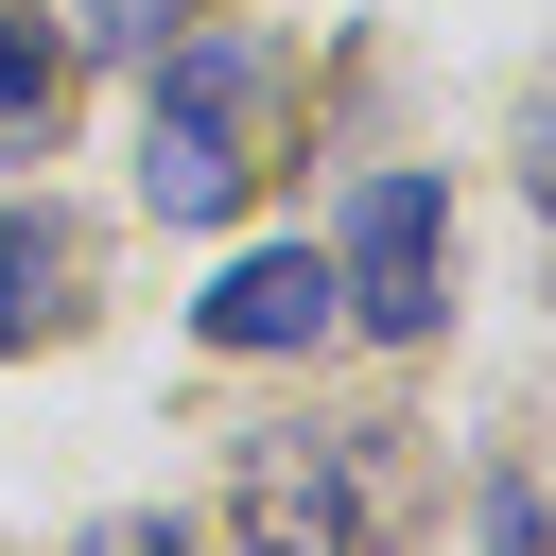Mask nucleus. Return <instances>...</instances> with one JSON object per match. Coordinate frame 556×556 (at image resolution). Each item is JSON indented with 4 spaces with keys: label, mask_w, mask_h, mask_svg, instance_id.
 Instances as JSON below:
<instances>
[{
    "label": "nucleus",
    "mask_w": 556,
    "mask_h": 556,
    "mask_svg": "<svg viewBox=\"0 0 556 556\" xmlns=\"http://www.w3.org/2000/svg\"><path fill=\"white\" fill-rule=\"evenodd\" d=\"M52 104H70V17L0 0V156H35V139H52Z\"/></svg>",
    "instance_id": "obj_6"
},
{
    "label": "nucleus",
    "mask_w": 556,
    "mask_h": 556,
    "mask_svg": "<svg viewBox=\"0 0 556 556\" xmlns=\"http://www.w3.org/2000/svg\"><path fill=\"white\" fill-rule=\"evenodd\" d=\"M243 122H261V70L243 52H174L156 70V139H139V191L174 208V226H208V208H243Z\"/></svg>",
    "instance_id": "obj_1"
},
{
    "label": "nucleus",
    "mask_w": 556,
    "mask_h": 556,
    "mask_svg": "<svg viewBox=\"0 0 556 556\" xmlns=\"http://www.w3.org/2000/svg\"><path fill=\"white\" fill-rule=\"evenodd\" d=\"M87 313V226L70 208H0V348H52Z\"/></svg>",
    "instance_id": "obj_5"
},
{
    "label": "nucleus",
    "mask_w": 556,
    "mask_h": 556,
    "mask_svg": "<svg viewBox=\"0 0 556 556\" xmlns=\"http://www.w3.org/2000/svg\"><path fill=\"white\" fill-rule=\"evenodd\" d=\"M504 156H521V191H539V208H556V70H539V87H521V122H504Z\"/></svg>",
    "instance_id": "obj_7"
},
{
    "label": "nucleus",
    "mask_w": 556,
    "mask_h": 556,
    "mask_svg": "<svg viewBox=\"0 0 556 556\" xmlns=\"http://www.w3.org/2000/svg\"><path fill=\"white\" fill-rule=\"evenodd\" d=\"M434 243H452V191H434L417 156L348 191V243H330V278H348V313H365L382 348H417V330H434Z\"/></svg>",
    "instance_id": "obj_2"
},
{
    "label": "nucleus",
    "mask_w": 556,
    "mask_h": 556,
    "mask_svg": "<svg viewBox=\"0 0 556 556\" xmlns=\"http://www.w3.org/2000/svg\"><path fill=\"white\" fill-rule=\"evenodd\" d=\"M191 330H208V348H261V365H278V348H330V330H348V278H330L313 243H261V261H226V278L191 295Z\"/></svg>",
    "instance_id": "obj_3"
},
{
    "label": "nucleus",
    "mask_w": 556,
    "mask_h": 556,
    "mask_svg": "<svg viewBox=\"0 0 556 556\" xmlns=\"http://www.w3.org/2000/svg\"><path fill=\"white\" fill-rule=\"evenodd\" d=\"M243 521H261V539H365V469H348L330 434H261V452H243Z\"/></svg>",
    "instance_id": "obj_4"
},
{
    "label": "nucleus",
    "mask_w": 556,
    "mask_h": 556,
    "mask_svg": "<svg viewBox=\"0 0 556 556\" xmlns=\"http://www.w3.org/2000/svg\"><path fill=\"white\" fill-rule=\"evenodd\" d=\"M156 35H174V0H104L87 17V52H156Z\"/></svg>",
    "instance_id": "obj_8"
}]
</instances>
